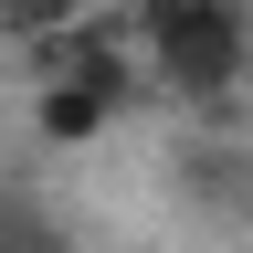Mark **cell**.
<instances>
[{
	"mask_svg": "<svg viewBox=\"0 0 253 253\" xmlns=\"http://www.w3.org/2000/svg\"><path fill=\"white\" fill-rule=\"evenodd\" d=\"M137 32H148V63L179 95H221L243 74V53H253V32H243L232 0H137Z\"/></svg>",
	"mask_w": 253,
	"mask_h": 253,
	"instance_id": "6da1fadb",
	"label": "cell"
},
{
	"mask_svg": "<svg viewBox=\"0 0 253 253\" xmlns=\"http://www.w3.org/2000/svg\"><path fill=\"white\" fill-rule=\"evenodd\" d=\"M116 106H126V53H106V42H74L53 63V84H42V137H95V126H116Z\"/></svg>",
	"mask_w": 253,
	"mask_h": 253,
	"instance_id": "7a4b0ae2",
	"label": "cell"
}]
</instances>
